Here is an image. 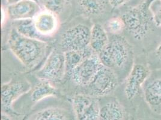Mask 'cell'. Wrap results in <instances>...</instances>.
<instances>
[{"instance_id": "obj_1", "label": "cell", "mask_w": 161, "mask_h": 120, "mask_svg": "<svg viewBox=\"0 0 161 120\" xmlns=\"http://www.w3.org/2000/svg\"><path fill=\"white\" fill-rule=\"evenodd\" d=\"M8 45L16 57L29 69L40 64L48 49V45L45 41L23 36L14 28L8 36Z\"/></svg>"}, {"instance_id": "obj_2", "label": "cell", "mask_w": 161, "mask_h": 120, "mask_svg": "<svg viewBox=\"0 0 161 120\" xmlns=\"http://www.w3.org/2000/svg\"><path fill=\"white\" fill-rule=\"evenodd\" d=\"M150 3V0H146L136 6L129 7L121 16L125 30L136 40H142L146 37L153 22L149 9Z\"/></svg>"}, {"instance_id": "obj_3", "label": "cell", "mask_w": 161, "mask_h": 120, "mask_svg": "<svg viewBox=\"0 0 161 120\" xmlns=\"http://www.w3.org/2000/svg\"><path fill=\"white\" fill-rule=\"evenodd\" d=\"M132 55V47L127 40L118 35L109 39L107 46L98 56L103 66L115 70L126 67Z\"/></svg>"}, {"instance_id": "obj_4", "label": "cell", "mask_w": 161, "mask_h": 120, "mask_svg": "<svg viewBox=\"0 0 161 120\" xmlns=\"http://www.w3.org/2000/svg\"><path fill=\"white\" fill-rule=\"evenodd\" d=\"M91 29L79 24L66 30L61 37V46L66 51H80L90 46Z\"/></svg>"}, {"instance_id": "obj_5", "label": "cell", "mask_w": 161, "mask_h": 120, "mask_svg": "<svg viewBox=\"0 0 161 120\" xmlns=\"http://www.w3.org/2000/svg\"><path fill=\"white\" fill-rule=\"evenodd\" d=\"M119 80L113 69L102 66L94 79L86 87L89 94L94 97H103L113 92L118 86Z\"/></svg>"}, {"instance_id": "obj_6", "label": "cell", "mask_w": 161, "mask_h": 120, "mask_svg": "<svg viewBox=\"0 0 161 120\" xmlns=\"http://www.w3.org/2000/svg\"><path fill=\"white\" fill-rule=\"evenodd\" d=\"M102 66L98 55L93 53L79 64L70 77L77 86L87 87L94 79Z\"/></svg>"}, {"instance_id": "obj_7", "label": "cell", "mask_w": 161, "mask_h": 120, "mask_svg": "<svg viewBox=\"0 0 161 120\" xmlns=\"http://www.w3.org/2000/svg\"><path fill=\"white\" fill-rule=\"evenodd\" d=\"M66 74L64 53L53 51L47 57L43 66L37 73L40 80L58 82Z\"/></svg>"}, {"instance_id": "obj_8", "label": "cell", "mask_w": 161, "mask_h": 120, "mask_svg": "<svg viewBox=\"0 0 161 120\" xmlns=\"http://www.w3.org/2000/svg\"><path fill=\"white\" fill-rule=\"evenodd\" d=\"M76 120H98L101 107L98 100L90 95L80 94L72 99Z\"/></svg>"}, {"instance_id": "obj_9", "label": "cell", "mask_w": 161, "mask_h": 120, "mask_svg": "<svg viewBox=\"0 0 161 120\" xmlns=\"http://www.w3.org/2000/svg\"><path fill=\"white\" fill-rule=\"evenodd\" d=\"M31 85L27 80L11 81L1 86V108L4 112L12 111L14 102L28 92Z\"/></svg>"}, {"instance_id": "obj_10", "label": "cell", "mask_w": 161, "mask_h": 120, "mask_svg": "<svg viewBox=\"0 0 161 120\" xmlns=\"http://www.w3.org/2000/svg\"><path fill=\"white\" fill-rule=\"evenodd\" d=\"M149 74L147 67L142 64H137L132 67L126 80L125 87V94L128 100L134 99L139 94Z\"/></svg>"}, {"instance_id": "obj_11", "label": "cell", "mask_w": 161, "mask_h": 120, "mask_svg": "<svg viewBox=\"0 0 161 120\" xmlns=\"http://www.w3.org/2000/svg\"><path fill=\"white\" fill-rule=\"evenodd\" d=\"M8 18L14 20L34 19L42 10L40 4L34 0H21L7 6Z\"/></svg>"}, {"instance_id": "obj_12", "label": "cell", "mask_w": 161, "mask_h": 120, "mask_svg": "<svg viewBox=\"0 0 161 120\" xmlns=\"http://www.w3.org/2000/svg\"><path fill=\"white\" fill-rule=\"evenodd\" d=\"M34 27L43 38L53 35L59 27L58 16L47 10H42L33 19Z\"/></svg>"}, {"instance_id": "obj_13", "label": "cell", "mask_w": 161, "mask_h": 120, "mask_svg": "<svg viewBox=\"0 0 161 120\" xmlns=\"http://www.w3.org/2000/svg\"><path fill=\"white\" fill-rule=\"evenodd\" d=\"M125 107L116 99L110 100L101 107L98 120H124Z\"/></svg>"}, {"instance_id": "obj_14", "label": "cell", "mask_w": 161, "mask_h": 120, "mask_svg": "<svg viewBox=\"0 0 161 120\" xmlns=\"http://www.w3.org/2000/svg\"><path fill=\"white\" fill-rule=\"evenodd\" d=\"M109 39L107 30L99 24H95L91 28L90 46L94 53L99 54L107 46Z\"/></svg>"}, {"instance_id": "obj_15", "label": "cell", "mask_w": 161, "mask_h": 120, "mask_svg": "<svg viewBox=\"0 0 161 120\" xmlns=\"http://www.w3.org/2000/svg\"><path fill=\"white\" fill-rule=\"evenodd\" d=\"M74 115L66 109L51 107L38 112L35 115L33 120H75L76 118Z\"/></svg>"}, {"instance_id": "obj_16", "label": "cell", "mask_w": 161, "mask_h": 120, "mask_svg": "<svg viewBox=\"0 0 161 120\" xmlns=\"http://www.w3.org/2000/svg\"><path fill=\"white\" fill-rule=\"evenodd\" d=\"M64 53L65 57L66 74L69 77L79 64L85 58L94 53L90 46L80 51H69L64 52Z\"/></svg>"}, {"instance_id": "obj_17", "label": "cell", "mask_w": 161, "mask_h": 120, "mask_svg": "<svg viewBox=\"0 0 161 120\" xmlns=\"http://www.w3.org/2000/svg\"><path fill=\"white\" fill-rule=\"evenodd\" d=\"M80 11L88 16H97L103 14L109 5V0H77Z\"/></svg>"}, {"instance_id": "obj_18", "label": "cell", "mask_w": 161, "mask_h": 120, "mask_svg": "<svg viewBox=\"0 0 161 120\" xmlns=\"http://www.w3.org/2000/svg\"><path fill=\"white\" fill-rule=\"evenodd\" d=\"M144 99L152 108L161 107V79L151 80L144 89Z\"/></svg>"}, {"instance_id": "obj_19", "label": "cell", "mask_w": 161, "mask_h": 120, "mask_svg": "<svg viewBox=\"0 0 161 120\" xmlns=\"http://www.w3.org/2000/svg\"><path fill=\"white\" fill-rule=\"evenodd\" d=\"M13 26L16 31L23 36L45 41V38L37 33L34 27L33 19L14 20Z\"/></svg>"}, {"instance_id": "obj_20", "label": "cell", "mask_w": 161, "mask_h": 120, "mask_svg": "<svg viewBox=\"0 0 161 120\" xmlns=\"http://www.w3.org/2000/svg\"><path fill=\"white\" fill-rule=\"evenodd\" d=\"M56 88L52 82L46 80H40L32 90L31 98L34 102H38L48 97L56 94Z\"/></svg>"}, {"instance_id": "obj_21", "label": "cell", "mask_w": 161, "mask_h": 120, "mask_svg": "<svg viewBox=\"0 0 161 120\" xmlns=\"http://www.w3.org/2000/svg\"><path fill=\"white\" fill-rule=\"evenodd\" d=\"M70 3V0H39L45 10L51 11L57 15L63 14Z\"/></svg>"}, {"instance_id": "obj_22", "label": "cell", "mask_w": 161, "mask_h": 120, "mask_svg": "<svg viewBox=\"0 0 161 120\" xmlns=\"http://www.w3.org/2000/svg\"><path fill=\"white\" fill-rule=\"evenodd\" d=\"M107 31L114 35L120 34L125 30V25L121 17H114L108 20L106 24Z\"/></svg>"}, {"instance_id": "obj_23", "label": "cell", "mask_w": 161, "mask_h": 120, "mask_svg": "<svg viewBox=\"0 0 161 120\" xmlns=\"http://www.w3.org/2000/svg\"><path fill=\"white\" fill-rule=\"evenodd\" d=\"M149 9L154 24L161 28V0H153L150 4Z\"/></svg>"}, {"instance_id": "obj_24", "label": "cell", "mask_w": 161, "mask_h": 120, "mask_svg": "<svg viewBox=\"0 0 161 120\" xmlns=\"http://www.w3.org/2000/svg\"><path fill=\"white\" fill-rule=\"evenodd\" d=\"M129 0H109V6L113 8H118L125 5Z\"/></svg>"}, {"instance_id": "obj_25", "label": "cell", "mask_w": 161, "mask_h": 120, "mask_svg": "<svg viewBox=\"0 0 161 120\" xmlns=\"http://www.w3.org/2000/svg\"><path fill=\"white\" fill-rule=\"evenodd\" d=\"M8 18L7 16V10L4 8V7L2 6L1 7V25L3 26L5 24V21L6 19V18Z\"/></svg>"}, {"instance_id": "obj_26", "label": "cell", "mask_w": 161, "mask_h": 120, "mask_svg": "<svg viewBox=\"0 0 161 120\" xmlns=\"http://www.w3.org/2000/svg\"><path fill=\"white\" fill-rule=\"evenodd\" d=\"M156 55L158 59L161 61V41L156 49Z\"/></svg>"}, {"instance_id": "obj_27", "label": "cell", "mask_w": 161, "mask_h": 120, "mask_svg": "<svg viewBox=\"0 0 161 120\" xmlns=\"http://www.w3.org/2000/svg\"><path fill=\"white\" fill-rule=\"evenodd\" d=\"M6 112H3L1 113V120H11L10 118L7 115Z\"/></svg>"}, {"instance_id": "obj_28", "label": "cell", "mask_w": 161, "mask_h": 120, "mask_svg": "<svg viewBox=\"0 0 161 120\" xmlns=\"http://www.w3.org/2000/svg\"><path fill=\"white\" fill-rule=\"evenodd\" d=\"M21 1V0H7V3L8 4V5H9V4H12L14 3H17L18 1ZM34 1H37L39 3V0H34Z\"/></svg>"}]
</instances>
